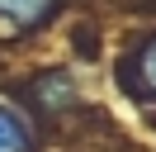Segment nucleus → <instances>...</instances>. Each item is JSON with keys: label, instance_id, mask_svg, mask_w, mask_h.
I'll return each mask as SVG.
<instances>
[{"label": "nucleus", "instance_id": "f257e3e1", "mask_svg": "<svg viewBox=\"0 0 156 152\" xmlns=\"http://www.w3.org/2000/svg\"><path fill=\"white\" fill-rule=\"evenodd\" d=\"M57 10V0H0V24L10 33H29Z\"/></svg>", "mask_w": 156, "mask_h": 152}, {"label": "nucleus", "instance_id": "f03ea898", "mask_svg": "<svg viewBox=\"0 0 156 152\" xmlns=\"http://www.w3.org/2000/svg\"><path fill=\"white\" fill-rule=\"evenodd\" d=\"M0 152H33V128L19 109L0 104Z\"/></svg>", "mask_w": 156, "mask_h": 152}, {"label": "nucleus", "instance_id": "7ed1b4c3", "mask_svg": "<svg viewBox=\"0 0 156 152\" xmlns=\"http://www.w3.org/2000/svg\"><path fill=\"white\" fill-rule=\"evenodd\" d=\"M71 81H66V71H52V76H43L38 86H33V100L43 104V109H66V100H71Z\"/></svg>", "mask_w": 156, "mask_h": 152}, {"label": "nucleus", "instance_id": "20e7f679", "mask_svg": "<svg viewBox=\"0 0 156 152\" xmlns=\"http://www.w3.org/2000/svg\"><path fill=\"white\" fill-rule=\"evenodd\" d=\"M142 81H147V90H156V38L142 48Z\"/></svg>", "mask_w": 156, "mask_h": 152}]
</instances>
